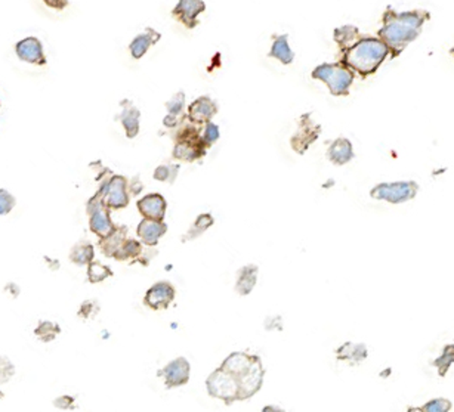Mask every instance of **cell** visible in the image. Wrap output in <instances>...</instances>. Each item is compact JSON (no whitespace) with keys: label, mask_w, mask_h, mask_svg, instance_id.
Here are the masks:
<instances>
[{"label":"cell","mask_w":454,"mask_h":412,"mask_svg":"<svg viewBox=\"0 0 454 412\" xmlns=\"http://www.w3.org/2000/svg\"><path fill=\"white\" fill-rule=\"evenodd\" d=\"M430 20L431 14L423 9L397 12L388 8L382 17L378 37L388 46L391 58H397L413 41H416L425 22Z\"/></svg>","instance_id":"cell-1"},{"label":"cell","mask_w":454,"mask_h":412,"mask_svg":"<svg viewBox=\"0 0 454 412\" xmlns=\"http://www.w3.org/2000/svg\"><path fill=\"white\" fill-rule=\"evenodd\" d=\"M339 62L362 79H367L385 62L389 55V49L379 37L361 36L351 46L339 50Z\"/></svg>","instance_id":"cell-2"},{"label":"cell","mask_w":454,"mask_h":412,"mask_svg":"<svg viewBox=\"0 0 454 412\" xmlns=\"http://www.w3.org/2000/svg\"><path fill=\"white\" fill-rule=\"evenodd\" d=\"M220 368L231 372L240 385V401H246L262 389L265 368L256 355L234 352L224 359Z\"/></svg>","instance_id":"cell-3"},{"label":"cell","mask_w":454,"mask_h":412,"mask_svg":"<svg viewBox=\"0 0 454 412\" xmlns=\"http://www.w3.org/2000/svg\"><path fill=\"white\" fill-rule=\"evenodd\" d=\"M207 152L199 124H185L175 136V147L172 156L178 161L194 163L201 160Z\"/></svg>","instance_id":"cell-4"},{"label":"cell","mask_w":454,"mask_h":412,"mask_svg":"<svg viewBox=\"0 0 454 412\" xmlns=\"http://www.w3.org/2000/svg\"><path fill=\"white\" fill-rule=\"evenodd\" d=\"M311 75L314 80L326 83L333 96L348 95L355 79V73L343 66L342 62L321 64Z\"/></svg>","instance_id":"cell-5"},{"label":"cell","mask_w":454,"mask_h":412,"mask_svg":"<svg viewBox=\"0 0 454 412\" xmlns=\"http://www.w3.org/2000/svg\"><path fill=\"white\" fill-rule=\"evenodd\" d=\"M206 389L215 399H220L225 405H232L240 401V385L231 372L218 368L206 380Z\"/></svg>","instance_id":"cell-6"},{"label":"cell","mask_w":454,"mask_h":412,"mask_svg":"<svg viewBox=\"0 0 454 412\" xmlns=\"http://www.w3.org/2000/svg\"><path fill=\"white\" fill-rule=\"evenodd\" d=\"M86 212L89 216V228L99 238L108 235L115 228L110 217V209L104 203L99 191H97L95 196L87 201Z\"/></svg>","instance_id":"cell-7"},{"label":"cell","mask_w":454,"mask_h":412,"mask_svg":"<svg viewBox=\"0 0 454 412\" xmlns=\"http://www.w3.org/2000/svg\"><path fill=\"white\" fill-rule=\"evenodd\" d=\"M129 184L127 179L120 175H113L104 180L99 186V192L104 203L110 210H120L129 205Z\"/></svg>","instance_id":"cell-8"},{"label":"cell","mask_w":454,"mask_h":412,"mask_svg":"<svg viewBox=\"0 0 454 412\" xmlns=\"http://www.w3.org/2000/svg\"><path fill=\"white\" fill-rule=\"evenodd\" d=\"M418 194V184L416 182H394V184H379L376 185L370 196L374 200H383L392 204L406 203L413 200Z\"/></svg>","instance_id":"cell-9"},{"label":"cell","mask_w":454,"mask_h":412,"mask_svg":"<svg viewBox=\"0 0 454 412\" xmlns=\"http://www.w3.org/2000/svg\"><path fill=\"white\" fill-rule=\"evenodd\" d=\"M321 135V126L317 124L311 114H304L299 119L297 131L290 139V147L296 154H305Z\"/></svg>","instance_id":"cell-10"},{"label":"cell","mask_w":454,"mask_h":412,"mask_svg":"<svg viewBox=\"0 0 454 412\" xmlns=\"http://www.w3.org/2000/svg\"><path fill=\"white\" fill-rule=\"evenodd\" d=\"M206 10L204 0H179L172 10V17L188 30L199 25V17Z\"/></svg>","instance_id":"cell-11"},{"label":"cell","mask_w":454,"mask_h":412,"mask_svg":"<svg viewBox=\"0 0 454 412\" xmlns=\"http://www.w3.org/2000/svg\"><path fill=\"white\" fill-rule=\"evenodd\" d=\"M190 372L191 367L188 360L185 358H176L159 372V376L164 378L167 389H175L185 385L190 381Z\"/></svg>","instance_id":"cell-12"},{"label":"cell","mask_w":454,"mask_h":412,"mask_svg":"<svg viewBox=\"0 0 454 412\" xmlns=\"http://www.w3.org/2000/svg\"><path fill=\"white\" fill-rule=\"evenodd\" d=\"M15 52H17V57L24 62L34 64V66H38V67H43L48 64L43 45L36 37H25V38H22V41H20L15 45Z\"/></svg>","instance_id":"cell-13"},{"label":"cell","mask_w":454,"mask_h":412,"mask_svg":"<svg viewBox=\"0 0 454 412\" xmlns=\"http://www.w3.org/2000/svg\"><path fill=\"white\" fill-rule=\"evenodd\" d=\"M175 288L169 282H157L146 294L144 303L152 311H163L175 300Z\"/></svg>","instance_id":"cell-14"},{"label":"cell","mask_w":454,"mask_h":412,"mask_svg":"<svg viewBox=\"0 0 454 412\" xmlns=\"http://www.w3.org/2000/svg\"><path fill=\"white\" fill-rule=\"evenodd\" d=\"M218 114V105L213 99L209 96H200L188 107L187 119L199 126H204L206 123L212 122V119Z\"/></svg>","instance_id":"cell-15"},{"label":"cell","mask_w":454,"mask_h":412,"mask_svg":"<svg viewBox=\"0 0 454 412\" xmlns=\"http://www.w3.org/2000/svg\"><path fill=\"white\" fill-rule=\"evenodd\" d=\"M138 210L144 219L151 221H164L167 203L162 194H148L138 201Z\"/></svg>","instance_id":"cell-16"},{"label":"cell","mask_w":454,"mask_h":412,"mask_svg":"<svg viewBox=\"0 0 454 412\" xmlns=\"http://www.w3.org/2000/svg\"><path fill=\"white\" fill-rule=\"evenodd\" d=\"M167 233V225L163 221H151V219H144L136 228V234L142 244L148 247L157 246L159 240Z\"/></svg>","instance_id":"cell-17"},{"label":"cell","mask_w":454,"mask_h":412,"mask_svg":"<svg viewBox=\"0 0 454 412\" xmlns=\"http://www.w3.org/2000/svg\"><path fill=\"white\" fill-rule=\"evenodd\" d=\"M120 107H122V114H120L119 120L125 128V133H126L127 139H134L139 133L141 112L131 101H122Z\"/></svg>","instance_id":"cell-18"},{"label":"cell","mask_w":454,"mask_h":412,"mask_svg":"<svg viewBox=\"0 0 454 412\" xmlns=\"http://www.w3.org/2000/svg\"><path fill=\"white\" fill-rule=\"evenodd\" d=\"M162 38V34L155 31L154 29L148 27L144 30V33L138 34L134 41L129 45V50H131V55L135 59H141L144 57L151 46H154Z\"/></svg>","instance_id":"cell-19"},{"label":"cell","mask_w":454,"mask_h":412,"mask_svg":"<svg viewBox=\"0 0 454 412\" xmlns=\"http://www.w3.org/2000/svg\"><path fill=\"white\" fill-rule=\"evenodd\" d=\"M329 160L336 165H343L354 159V148L346 138H337L330 144L327 151Z\"/></svg>","instance_id":"cell-20"},{"label":"cell","mask_w":454,"mask_h":412,"mask_svg":"<svg viewBox=\"0 0 454 412\" xmlns=\"http://www.w3.org/2000/svg\"><path fill=\"white\" fill-rule=\"evenodd\" d=\"M127 240V228L126 226H115L108 235L99 238V249L104 256L113 257L119 249L123 246V242Z\"/></svg>","instance_id":"cell-21"},{"label":"cell","mask_w":454,"mask_h":412,"mask_svg":"<svg viewBox=\"0 0 454 412\" xmlns=\"http://www.w3.org/2000/svg\"><path fill=\"white\" fill-rule=\"evenodd\" d=\"M167 115L163 119L166 127H176L183 122V111L185 108V94L178 92L166 102Z\"/></svg>","instance_id":"cell-22"},{"label":"cell","mask_w":454,"mask_h":412,"mask_svg":"<svg viewBox=\"0 0 454 412\" xmlns=\"http://www.w3.org/2000/svg\"><path fill=\"white\" fill-rule=\"evenodd\" d=\"M257 272L259 269L255 265H248L239 270L237 282H236V291L240 295H249L257 282Z\"/></svg>","instance_id":"cell-23"},{"label":"cell","mask_w":454,"mask_h":412,"mask_svg":"<svg viewBox=\"0 0 454 412\" xmlns=\"http://www.w3.org/2000/svg\"><path fill=\"white\" fill-rule=\"evenodd\" d=\"M268 57L278 59L283 66H290L295 59V52L290 49L288 34H281V36L276 37V41L271 46Z\"/></svg>","instance_id":"cell-24"},{"label":"cell","mask_w":454,"mask_h":412,"mask_svg":"<svg viewBox=\"0 0 454 412\" xmlns=\"http://www.w3.org/2000/svg\"><path fill=\"white\" fill-rule=\"evenodd\" d=\"M336 355H337V359L343 360V362L360 364L367 358V347L364 344L346 343L337 349Z\"/></svg>","instance_id":"cell-25"},{"label":"cell","mask_w":454,"mask_h":412,"mask_svg":"<svg viewBox=\"0 0 454 412\" xmlns=\"http://www.w3.org/2000/svg\"><path fill=\"white\" fill-rule=\"evenodd\" d=\"M94 257H95V249L92 244L89 242L76 244L70 251V260L77 266H87L94 260Z\"/></svg>","instance_id":"cell-26"},{"label":"cell","mask_w":454,"mask_h":412,"mask_svg":"<svg viewBox=\"0 0 454 412\" xmlns=\"http://www.w3.org/2000/svg\"><path fill=\"white\" fill-rule=\"evenodd\" d=\"M361 37V33L354 25H343V27L336 29L333 33L334 42L339 46V50H343L345 47L351 46L355 41Z\"/></svg>","instance_id":"cell-27"},{"label":"cell","mask_w":454,"mask_h":412,"mask_svg":"<svg viewBox=\"0 0 454 412\" xmlns=\"http://www.w3.org/2000/svg\"><path fill=\"white\" fill-rule=\"evenodd\" d=\"M215 223V219L212 214L209 213H203L200 214L197 219H196V222L192 223V226L188 229V233L183 237V241L187 242V241H192V240H196L199 238L200 235H203L207 229H209L211 226H213Z\"/></svg>","instance_id":"cell-28"},{"label":"cell","mask_w":454,"mask_h":412,"mask_svg":"<svg viewBox=\"0 0 454 412\" xmlns=\"http://www.w3.org/2000/svg\"><path fill=\"white\" fill-rule=\"evenodd\" d=\"M59 334H61L59 325L55 323H50V321H41L37 328L34 330V336L43 343L54 341Z\"/></svg>","instance_id":"cell-29"},{"label":"cell","mask_w":454,"mask_h":412,"mask_svg":"<svg viewBox=\"0 0 454 412\" xmlns=\"http://www.w3.org/2000/svg\"><path fill=\"white\" fill-rule=\"evenodd\" d=\"M142 254V244L136 240H126L123 242V246L119 249V251L115 253L114 259L119 262H125L129 259H136Z\"/></svg>","instance_id":"cell-30"},{"label":"cell","mask_w":454,"mask_h":412,"mask_svg":"<svg viewBox=\"0 0 454 412\" xmlns=\"http://www.w3.org/2000/svg\"><path fill=\"white\" fill-rule=\"evenodd\" d=\"M110 277H113V270L108 266L95 260L87 265V281L90 284H98V282L106 281Z\"/></svg>","instance_id":"cell-31"},{"label":"cell","mask_w":454,"mask_h":412,"mask_svg":"<svg viewBox=\"0 0 454 412\" xmlns=\"http://www.w3.org/2000/svg\"><path fill=\"white\" fill-rule=\"evenodd\" d=\"M179 173V164H162L154 170V179L159 182L173 184Z\"/></svg>","instance_id":"cell-32"},{"label":"cell","mask_w":454,"mask_h":412,"mask_svg":"<svg viewBox=\"0 0 454 412\" xmlns=\"http://www.w3.org/2000/svg\"><path fill=\"white\" fill-rule=\"evenodd\" d=\"M220 136V132H219V126L209 122V123H206L204 124V128H203V133H201V139H203V142L207 148H211L216 140L219 139Z\"/></svg>","instance_id":"cell-33"},{"label":"cell","mask_w":454,"mask_h":412,"mask_svg":"<svg viewBox=\"0 0 454 412\" xmlns=\"http://www.w3.org/2000/svg\"><path fill=\"white\" fill-rule=\"evenodd\" d=\"M15 197L6 189H0V217L9 214L15 207Z\"/></svg>","instance_id":"cell-34"},{"label":"cell","mask_w":454,"mask_h":412,"mask_svg":"<svg viewBox=\"0 0 454 412\" xmlns=\"http://www.w3.org/2000/svg\"><path fill=\"white\" fill-rule=\"evenodd\" d=\"M15 374V367L5 356H0V384H5L12 380Z\"/></svg>","instance_id":"cell-35"},{"label":"cell","mask_w":454,"mask_h":412,"mask_svg":"<svg viewBox=\"0 0 454 412\" xmlns=\"http://www.w3.org/2000/svg\"><path fill=\"white\" fill-rule=\"evenodd\" d=\"M451 408V404L448 401H446V399H435V401H431L430 404H426L422 411H426V412H446V411H450Z\"/></svg>","instance_id":"cell-36"},{"label":"cell","mask_w":454,"mask_h":412,"mask_svg":"<svg viewBox=\"0 0 454 412\" xmlns=\"http://www.w3.org/2000/svg\"><path fill=\"white\" fill-rule=\"evenodd\" d=\"M98 312H99V306L97 304V302H85L79 311V316H82L83 319H89V318H94Z\"/></svg>","instance_id":"cell-37"},{"label":"cell","mask_w":454,"mask_h":412,"mask_svg":"<svg viewBox=\"0 0 454 412\" xmlns=\"http://www.w3.org/2000/svg\"><path fill=\"white\" fill-rule=\"evenodd\" d=\"M43 3L54 10H64L70 5V0H43Z\"/></svg>","instance_id":"cell-38"},{"label":"cell","mask_w":454,"mask_h":412,"mask_svg":"<svg viewBox=\"0 0 454 412\" xmlns=\"http://www.w3.org/2000/svg\"><path fill=\"white\" fill-rule=\"evenodd\" d=\"M444 360H447L446 365H444V371H446V368H448V365H450L451 362H454V347H453V346L447 347L446 352H444V355L441 356V358L437 360V365L441 364V362H444Z\"/></svg>","instance_id":"cell-39"},{"label":"cell","mask_w":454,"mask_h":412,"mask_svg":"<svg viewBox=\"0 0 454 412\" xmlns=\"http://www.w3.org/2000/svg\"><path fill=\"white\" fill-rule=\"evenodd\" d=\"M73 404H74V399L70 396H61L54 402V405L61 409H70V408H73Z\"/></svg>","instance_id":"cell-40"},{"label":"cell","mask_w":454,"mask_h":412,"mask_svg":"<svg viewBox=\"0 0 454 412\" xmlns=\"http://www.w3.org/2000/svg\"><path fill=\"white\" fill-rule=\"evenodd\" d=\"M129 188H131V192H132L134 196H138L139 192L142 191V188H144V186H142V184L139 182V179L135 177V179L132 180V185H129Z\"/></svg>","instance_id":"cell-41"},{"label":"cell","mask_w":454,"mask_h":412,"mask_svg":"<svg viewBox=\"0 0 454 412\" xmlns=\"http://www.w3.org/2000/svg\"><path fill=\"white\" fill-rule=\"evenodd\" d=\"M450 54H451V55H453V57H454V47H453V49H451V50H450Z\"/></svg>","instance_id":"cell-42"}]
</instances>
